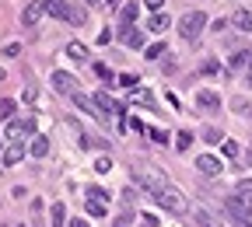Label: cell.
Here are the masks:
<instances>
[{
	"label": "cell",
	"mask_w": 252,
	"mask_h": 227,
	"mask_svg": "<svg viewBox=\"0 0 252 227\" xmlns=\"http://www.w3.org/2000/svg\"><path fill=\"white\" fill-rule=\"evenodd\" d=\"M151 196H154V203H158V206H165V210H172V213H186V210H189L186 196H182L179 189H172L168 182L158 189V192H151Z\"/></svg>",
	"instance_id": "obj_1"
},
{
	"label": "cell",
	"mask_w": 252,
	"mask_h": 227,
	"mask_svg": "<svg viewBox=\"0 0 252 227\" xmlns=\"http://www.w3.org/2000/svg\"><path fill=\"white\" fill-rule=\"evenodd\" d=\"M46 4V14L60 18V21H70V25H84V11L74 7L70 0H42Z\"/></svg>",
	"instance_id": "obj_2"
},
{
	"label": "cell",
	"mask_w": 252,
	"mask_h": 227,
	"mask_svg": "<svg viewBox=\"0 0 252 227\" xmlns=\"http://www.w3.org/2000/svg\"><path fill=\"white\" fill-rule=\"evenodd\" d=\"M203 28H207V14H203V11H189V14H182V21H179L182 39H189V42H196Z\"/></svg>",
	"instance_id": "obj_3"
},
{
	"label": "cell",
	"mask_w": 252,
	"mask_h": 227,
	"mask_svg": "<svg viewBox=\"0 0 252 227\" xmlns=\"http://www.w3.org/2000/svg\"><path fill=\"white\" fill-rule=\"evenodd\" d=\"M224 210H228V217H231L238 227H252V203H249V199L231 196V199H224Z\"/></svg>",
	"instance_id": "obj_4"
},
{
	"label": "cell",
	"mask_w": 252,
	"mask_h": 227,
	"mask_svg": "<svg viewBox=\"0 0 252 227\" xmlns=\"http://www.w3.org/2000/svg\"><path fill=\"white\" fill-rule=\"evenodd\" d=\"M35 133V115H21V119H11L7 122V140L11 143H21Z\"/></svg>",
	"instance_id": "obj_5"
},
{
	"label": "cell",
	"mask_w": 252,
	"mask_h": 227,
	"mask_svg": "<svg viewBox=\"0 0 252 227\" xmlns=\"http://www.w3.org/2000/svg\"><path fill=\"white\" fill-rule=\"evenodd\" d=\"M94 109H98L105 119H109V115H123V112H126V105H123V102H116V98H109L105 91H94Z\"/></svg>",
	"instance_id": "obj_6"
},
{
	"label": "cell",
	"mask_w": 252,
	"mask_h": 227,
	"mask_svg": "<svg viewBox=\"0 0 252 227\" xmlns=\"http://www.w3.org/2000/svg\"><path fill=\"white\" fill-rule=\"evenodd\" d=\"M49 84H53L60 94H74V91H77V81H74L67 70H53V74H49Z\"/></svg>",
	"instance_id": "obj_7"
},
{
	"label": "cell",
	"mask_w": 252,
	"mask_h": 227,
	"mask_svg": "<svg viewBox=\"0 0 252 227\" xmlns=\"http://www.w3.org/2000/svg\"><path fill=\"white\" fill-rule=\"evenodd\" d=\"M196 171H203V175L214 178V175H220V161H217L214 154H200V157H196Z\"/></svg>",
	"instance_id": "obj_8"
},
{
	"label": "cell",
	"mask_w": 252,
	"mask_h": 227,
	"mask_svg": "<svg viewBox=\"0 0 252 227\" xmlns=\"http://www.w3.org/2000/svg\"><path fill=\"white\" fill-rule=\"evenodd\" d=\"M42 11H46V4H42V0H39V4H28L25 11H21V25H39V18H42Z\"/></svg>",
	"instance_id": "obj_9"
},
{
	"label": "cell",
	"mask_w": 252,
	"mask_h": 227,
	"mask_svg": "<svg viewBox=\"0 0 252 227\" xmlns=\"http://www.w3.org/2000/svg\"><path fill=\"white\" fill-rule=\"evenodd\" d=\"M196 102H200V109H207V112H217V109H220L217 91H200V94H196Z\"/></svg>",
	"instance_id": "obj_10"
},
{
	"label": "cell",
	"mask_w": 252,
	"mask_h": 227,
	"mask_svg": "<svg viewBox=\"0 0 252 227\" xmlns=\"http://www.w3.org/2000/svg\"><path fill=\"white\" fill-rule=\"evenodd\" d=\"M123 46H130V49H140V46H144V31H137L133 25H130V28H123Z\"/></svg>",
	"instance_id": "obj_11"
},
{
	"label": "cell",
	"mask_w": 252,
	"mask_h": 227,
	"mask_svg": "<svg viewBox=\"0 0 252 227\" xmlns=\"http://www.w3.org/2000/svg\"><path fill=\"white\" fill-rule=\"evenodd\" d=\"M249 59H252L249 49H235L231 59H228V67H231V70H245V67H249Z\"/></svg>",
	"instance_id": "obj_12"
},
{
	"label": "cell",
	"mask_w": 252,
	"mask_h": 227,
	"mask_svg": "<svg viewBox=\"0 0 252 227\" xmlns=\"http://www.w3.org/2000/svg\"><path fill=\"white\" fill-rule=\"evenodd\" d=\"M130 102H137V105H147V109H154V94H151L147 87H133V91H130Z\"/></svg>",
	"instance_id": "obj_13"
},
{
	"label": "cell",
	"mask_w": 252,
	"mask_h": 227,
	"mask_svg": "<svg viewBox=\"0 0 252 227\" xmlns=\"http://www.w3.org/2000/svg\"><path fill=\"white\" fill-rule=\"evenodd\" d=\"M49 224H53V227H67V206H63V203H53V210H49Z\"/></svg>",
	"instance_id": "obj_14"
},
{
	"label": "cell",
	"mask_w": 252,
	"mask_h": 227,
	"mask_svg": "<svg viewBox=\"0 0 252 227\" xmlns=\"http://www.w3.org/2000/svg\"><path fill=\"white\" fill-rule=\"evenodd\" d=\"M231 112H235V115L252 119V102H249V98H238V94H235V98H231Z\"/></svg>",
	"instance_id": "obj_15"
},
{
	"label": "cell",
	"mask_w": 252,
	"mask_h": 227,
	"mask_svg": "<svg viewBox=\"0 0 252 227\" xmlns=\"http://www.w3.org/2000/svg\"><path fill=\"white\" fill-rule=\"evenodd\" d=\"M231 25H235V28H242V31H252V11H235Z\"/></svg>",
	"instance_id": "obj_16"
},
{
	"label": "cell",
	"mask_w": 252,
	"mask_h": 227,
	"mask_svg": "<svg viewBox=\"0 0 252 227\" xmlns=\"http://www.w3.org/2000/svg\"><path fill=\"white\" fill-rule=\"evenodd\" d=\"M168 25H172V18L158 11V14H151V25H147V31H165Z\"/></svg>",
	"instance_id": "obj_17"
},
{
	"label": "cell",
	"mask_w": 252,
	"mask_h": 227,
	"mask_svg": "<svg viewBox=\"0 0 252 227\" xmlns=\"http://www.w3.org/2000/svg\"><path fill=\"white\" fill-rule=\"evenodd\" d=\"M28 154H32V157H46V154H49V140H46V137H35V140H32V147H28Z\"/></svg>",
	"instance_id": "obj_18"
},
{
	"label": "cell",
	"mask_w": 252,
	"mask_h": 227,
	"mask_svg": "<svg viewBox=\"0 0 252 227\" xmlns=\"http://www.w3.org/2000/svg\"><path fill=\"white\" fill-rule=\"evenodd\" d=\"M14 112H18L14 98H4V102H0V122H11V119H14Z\"/></svg>",
	"instance_id": "obj_19"
},
{
	"label": "cell",
	"mask_w": 252,
	"mask_h": 227,
	"mask_svg": "<svg viewBox=\"0 0 252 227\" xmlns=\"http://www.w3.org/2000/svg\"><path fill=\"white\" fill-rule=\"evenodd\" d=\"M21 157H25V147H21V143H14V147H11V150L4 154V165H7V168H14Z\"/></svg>",
	"instance_id": "obj_20"
},
{
	"label": "cell",
	"mask_w": 252,
	"mask_h": 227,
	"mask_svg": "<svg viewBox=\"0 0 252 227\" xmlns=\"http://www.w3.org/2000/svg\"><path fill=\"white\" fill-rule=\"evenodd\" d=\"M119 21H123V28H130V25L137 21V4H126V7L119 11Z\"/></svg>",
	"instance_id": "obj_21"
},
{
	"label": "cell",
	"mask_w": 252,
	"mask_h": 227,
	"mask_svg": "<svg viewBox=\"0 0 252 227\" xmlns=\"http://www.w3.org/2000/svg\"><path fill=\"white\" fill-rule=\"evenodd\" d=\"M189 143H193V133H186V129H182V133L175 137V150H179V154H186V150H189Z\"/></svg>",
	"instance_id": "obj_22"
},
{
	"label": "cell",
	"mask_w": 252,
	"mask_h": 227,
	"mask_svg": "<svg viewBox=\"0 0 252 227\" xmlns=\"http://www.w3.org/2000/svg\"><path fill=\"white\" fill-rule=\"evenodd\" d=\"M94 171H98V175H109V171H112V157H109V154H102L98 161H94Z\"/></svg>",
	"instance_id": "obj_23"
},
{
	"label": "cell",
	"mask_w": 252,
	"mask_h": 227,
	"mask_svg": "<svg viewBox=\"0 0 252 227\" xmlns=\"http://www.w3.org/2000/svg\"><path fill=\"white\" fill-rule=\"evenodd\" d=\"M203 140H207V143H220V140H224V133H220L217 126H207V129H203Z\"/></svg>",
	"instance_id": "obj_24"
},
{
	"label": "cell",
	"mask_w": 252,
	"mask_h": 227,
	"mask_svg": "<svg viewBox=\"0 0 252 227\" xmlns=\"http://www.w3.org/2000/svg\"><path fill=\"white\" fill-rule=\"evenodd\" d=\"M220 150H224V157H238V140H220Z\"/></svg>",
	"instance_id": "obj_25"
},
{
	"label": "cell",
	"mask_w": 252,
	"mask_h": 227,
	"mask_svg": "<svg viewBox=\"0 0 252 227\" xmlns=\"http://www.w3.org/2000/svg\"><path fill=\"white\" fill-rule=\"evenodd\" d=\"M67 56H74V59H88V49H84L81 42H70V46H67Z\"/></svg>",
	"instance_id": "obj_26"
},
{
	"label": "cell",
	"mask_w": 252,
	"mask_h": 227,
	"mask_svg": "<svg viewBox=\"0 0 252 227\" xmlns=\"http://www.w3.org/2000/svg\"><path fill=\"white\" fill-rule=\"evenodd\" d=\"M196 224H200V227H220V224H217L207 210H196Z\"/></svg>",
	"instance_id": "obj_27"
},
{
	"label": "cell",
	"mask_w": 252,
	"mask_h": 227,
	"mask_svg": "<svg viewBox=\"0 0 252 227\" xmlns=\"http://www.w3.org/2000/svg\"><path fill=\"white\" fill-rule=\"evenodd\" d=\"M88 213L91 217H105V203L102 199H88Z\"/></svg>",
	"instance_id": "obj_28"
},
{
	"label": "cell",
	"mask_w": 252,
	"mask_h": 227,
	"mask_svg": "<svg viewBox=\"0 0 252 227\" xmlns=\"http://www.w3.org/2000/svg\"><path fill=\"white\" fill-rule=\"evenodd\" d=\"M158 56H165V42H154V46H147V59H158Z\"/></svg>",
	"instance_id": "obj_29"
},
{
	"label": "cell",
	"mask_w": 252,
	"mask_h": 227,
	"mask_svg": "<svg viewBox=\"0 0 252 227\" xmlns=\"http://www.w3.org/2000/svg\"><path fill=\"white\" fill-rule=\"evenodd\" d=\"M238 196H252V178H238Z\"/></svg>",
	"instance_id": "obj_30"
},
{
	"label": "cell",
	"mask_w": 252,
	"mask_h": 227,
	"mask_svg": "<svg viewBox=\"0 0 252 227\" xmlns=\"http://www.w3.org/2000/svg\"><path fill=\"white\" fill-rule=\"evenodd\" d=\"M88 199H102V203H105V199H109V192H105V189H94V185H91V189H88Z\"/></svg>",
	"instance_id": "obj_31"
},
{
	"label": "cell",
	"mask_w": 252,
	"mask_h": 227,
	"mask_svg": "<svg viewBox=\"0 0 252 227\" xmlns=\"http://www.w3.org/2000/svg\"><path fill=\"white\" fill-rule=\"evenodd\" d=\"M133 224V210H126L123 217H116V227H130Z\"/></svg>",
	"instance_id": "obj_32"
},
{
	"label": "cell",
	"mask_w": 252,
	"mask_h": 227,
	"mask_svg": "<svg viewBox=\"0 0 252 227\" xmlns=\"http://www.w3.org/2000/svg\"><path fill=\"white\" fill-rule=\"evenodd\" d=\"M137 81H140V77H137V74H123V77H119V84H123V87H133V84H137Z\"/></svg>",
	"instance_id": "obj_33"
},
{
	"label": "cell",
	"mask_w": 252,
	"mask_h": 227,
	"mask_svg": "<svg viewBox=\"0 0 252 227\" xmlns=\"http://www.w3.org/2000/svg\"><path fill=\"white\" fill-rule=\"evenodd\" d=\"M144 4H147V11H151V14H158V11L165 7V0H144Z\"/></svg>",
	"instance_id": "obj_34"
},
{
	"label": "cell",
	"mask_w": 252,
	"mask_h": 227,
	"mask_svg": "<svg viewBox=\"0 0 252 227\" xmlns=\"http://www.w3.org/2000/svg\"><path fill=\"white\" fill-rule=\"evenodd\" d=\"M151 140H154V143H165L168 133H165V129H151Z\"/></svg>",
	"instance_id": "obj_35"
},
{
	"label": "cell",
	"mask_w": 252,
	"mask_h": 227,
	"mask_svg": "<svg viewBox=\"0 0 252 227\" xmlns=\"http://www.w3.org/2000/svg\"><path fill=\"white\" fill-rule=\"evenodd\" d=\"M18 53H21L18 42H7V46H4V56H18Z\"/></svg>",
	"instance_id": "obj_36"
},
{
	"label": "cell",
	"mask_w": 252,
	"mask_h": 227,
	"mask_svg": "<svg viewBox=\"0 0 252 227\" xmlns=\"http://www.w3.org/2000/svg\"><path fill=\"white\" fill-rule=\"evenodd\" d=\"M94 74H98L102 81H109V77H112V70H109V67H102V63H98V67H94Z\"/></svg>",
	"instance_id": "obj_37"
},
{
	"label": "cell",
	"mask_w": 252,
	"mask_h": 227,
	"mask_svg": "<svg viewBox=\"0 0 252 227\" xmlns=\"http://www.w3.org/2000/svg\"><path fill=\"white\" fill-rule=\"evenodd\" d=\"M21 98H25V102L32 105V102H35V98H39V94H35V87H25V94H21Z\"/></svg>",
	"instance_id": "obj_38"
},
{
	"label": "cell",
	"mask_w": 252,
	"mask_h": 227,
	"mask_svg": "<svg viewBox=\"0 0 252 227\" xmlns=\"http://www.w3.org/2000/svg\"><path fill=\"white\" fill-rule=\"evenodd\" d=\"M67 227H88V220H81V217H74V220H70Z\"/></svg>",
	"instance_id": "obj_39"
},
{
	"label": "cell",
	"mask_w": 252,
	"mask_h": 227,
	"mask_svg": "<svg viewBox=\"0 0 252 227\" xmlns=\"http://www.w3.org/2000/svg\"><path fill=\"white\" fill-rule=\"evenodd\" d=\"M105 7H119V0H105Z\"/></svg>",
	"instance_id": "obj_40"
},
{
	"label": "cell",
	"mask_w": 252,
	"mask_h": 227,
	"mask_svg": "<svg viewBox=\"0 0 252 227\" xmlns=\"http://www.w3.org/2000/svg\"><path fill=\"white\" fill-rule=\"evenodd\" d=\"M4 77H7V74H4V67H0V81H4Z\"/></svg>",
	"instance_id": "obj_41"
},
{
	"label": "cell",
	"mask_w": 252,
	"mask_h": 227,
	"mask_svg": "<svg viewBox=\"0 0 252 227\" xmlns=\"http://www.w3.org/2000/svg\"><path fill=\"white\" fill-rule=\"evenodd\" d=\"M245 157H249V165H252V150H249V154H245Z\"/></svg>",
	"instance_id": "obj_42"
},
{
	"label": "cell",
	"mask_w": 252,
	"mask_h": 227,
	"mask_svg": "<svg viewBox=\"0 0 252 227\" xmlns=\"http://www.w3.org/2000/svg\"><path fill=\"white\" fill-rule=\"evenodd\" d=\"M249 77H252V59H249Z\"/></svg>",
	"instance_id": "obj_43"
},
{
	"label": "cell",
	"mask_w": 252,
	"mask_h": 227,
	"mask_svg": "<svg viewBox=\"0 0 252 227\" xmlns=\"http://www.w3.org/2000/svg\"><path fill=\"white\" fill-rule=\"evenodd\" d=\"M140 227H151V224H144V220H140Z\"/></svg>",
	"instance_id": "obj_44"
}]
</instances>
